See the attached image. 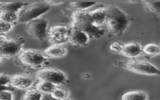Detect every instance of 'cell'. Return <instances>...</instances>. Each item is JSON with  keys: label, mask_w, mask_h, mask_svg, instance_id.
I'll return each instance as SVG.
<instances>
[{"label": "cell", "mask_w": 160, "mask_h": 100, "mask_svg": "<svg viewBox=\"0 0 160 100\" xmlns=\"http://www.w3.org/2000/svg\"><path fill=\"white\" fill-rule=\"evenodd\" d=\"M48 23L44 18H37L27 24V31L33 38L38 41H44L47 38Z\"/></svg>", "instance_id": "obj_9"}, {"label": "cell", "mask_w": 160, "mask_h": 100, "mask_svg": "<svg viewBox=\"0 0 160 100\" xmlns=\"http://www.w3.org/2000/svg\"><path fill=\"white\" fill-rule=\"evenodd\" d=\"M61 100H71V99L69 98H64V99H61Z\"/></svg>", "instance_id": "obj_31"}, {"label": "cell", "mask_w": 160, "mask_h": 100, "mask_svg": "<svg viewBox=\"0 0 160 100\" xmlns=\"http://www.w3.org/2000/svg\"><path fill=\"white\" fill-rule=\"evenodd\" d=\"M89 12L92 22L94 26L100 28V26L105 23L106 18V8H98Z\"/></svg>", "instance_id": "obj_14"}, {"label": "cell", "mask_w": 160, "mask_h": 100, "mask_svg": "<svg viewBox=\"0 0 160 100\" xmlns=\"http://www.w3.org/2000/svg\"><path fill=\"white\" fill-rule=\"evenodd\" d=\"M26 3L22 2H2L0 6L1 11H6L12 12L19 13L24 8Z\"/></svg>", "instance_id": "obj_15"}, {"label": "cell", "mask_w": 160, "mask_h": 100, "mask_svg": "<svg viewBox=\"0 0 160 100\" xmlns=\"http://www.w3.org/2000/svg\"><path fill=\"white\" fill-rule=\"evenodd\" d=\"M90 38L85 32L74 28H71L68 41L70 44L76 46H84L89 42Z\"/></svg>", "instance_id": "obj_11"}, {"label": "cell", "mask_w": 160, "mask_h": 100, "mask_svg": "<svg viewBox=\"0 0 160 100\" xmlns=\"http://www.w3.org/2000/svg\"><path fill=\"white\" fill-rule=\"evenodd\" d=\"M50 9V6L44 2H34L23 8L18 13V21L28 23L40 18V16Z\"/></svg>", "instance_id": "obj_4"}, {"label": "cell", "mask_w": 160, "mask_h": 100, "mask_svg": "<svg viewBox=\"0 0 160 100\" xmlns=\"http://www.w3.org/2000/svg\"><path fill=\"white\" fill-rule=\"evenodd\" d=\"M10 77L6 74L0 73V90L5 89V87L9 85Z\"/></svg>", "instance_id": "obj_24"}, {"label": "cell", "mask_w": 160, "mask_h": 100, "mask_svg": "<svg viewBox=\"0 0 160 100\" xmlns=\"http://www.w3.org/2000/svg\"><path fill=\"white\" fill-rule=\"evenodd\" d=\"M105 23L109 32L116 36H122L130 25V19L127 14L115 5L106 7Z\"/></svg>", "instance_id": "obj_1"}, {"label": "cell", "mask_w": 160, "mask_h": 100, "mask_svg": "<svg viewBox=\"0 0 160 100\" xmlns=\"http://www.w3.org/2000/svg\"><path fill=\"white\" fill-rule=\"evenodd\" d=\"M82 77H83L84 78H85V79H88V78H89V77L91 78V75H90L89 74L86 73V74H84L82 75Z\"/></svg>", "instance_id": "obj_30"}, {"label": "cell", "mask_w": 160, "mask_h": 100, "mask_svg": "<svg viewBox=\"0 0 160 100\" xmlns=\"http://www.w3.org/2000/svg\"><path fill=\"white\" fill-rule=\"evenodd\" d=\"M96 3V2H71L69 4V6L72 11H84L94 6Z\"/></svg>", "instance_id": "obj_21"}, {"label": "cell", "mask_w": 160, "mask_h": 100, "mask_svg": "<svg viewBox=\"0 0 160 100\" xmlns=\"http://www.w3.org/2000/svg\"><path fill=\"white\" fill-rule=\"evenodd\" d=\"M142 52L149 56H158L160 53V48L158 44L154 43H149L142 47Z\"/></svg>", "instance_id": "obj_20"}, {"label": "cell", "mask_w": 160, "mask_h": 100, "mask_svg": "<svg viewBox=\"0 0 160 100\" xmlns=\"http://www.w3.org/2000/svg\"><path fill=\"white\" fill-rule=\"evenodd\" d=\"M148 96L142 91H131L125 92L121 97V100H148Z\"/></svg>", "instance_id": "obj_16"}, {"label": "cell", "mask_w": 160, "mask_h": 100, "mask_svg": "<svg viewBox=\"0 0 160 100\" xmlns=\"http://www.w3.org/2000/svg\"><path fill=\"white\" fill-rule=\"evenodd\" d=\"M51 96L52 98L56 100H61L66 98H69V91L64 88L56 87L51 92Z\"/></svg>", "instance_id": "obj_22"}, {"label": "cell", "mask_w": 160, "mask_h": 100, "mask_svg": "<svg viewBox=\"0 0 160 100\" xmlns=\"http://www.w3.org/2000/svg\"><path fill=\"white\" fill-rule=\"evenodd\" d=\"M13 25L7 24L0 21V34H5V33L9 32L12 28Z\"/></svg>", "instance_id": "obj_26"}, {"label": "cell", "mask_w": 160, "mask_h": 100, "mask_svg": "<svg viewBox=\"0 0 160 100\" xmlns=\"http://www.w3.org/2000/svg\"><path fill=\"white\" fill-rule=\"evenodd\" d=\"M35 77L40 81L51 82L56 86L63 84L67 81V77L62 71L54 68H44L38 70Z\"/></svg>", "instance_id": "obj_7"}, {"label": "cell", "mask_w": 160, "mask_h": 100, "mask_svg": "<svg viewBox=\"0 0 160 100\" xmlns=\"http://www.w3.org/2000/svg\"><path fill=\"white\" fill-rule=\"evenodd\" d=\"M8 37L5 35V34H0V42L2 41V40L6 39Z\"/></svg>", "instance_id": "obj_29"}, {"label": "cell", "mask_w": 160, "mask_h": 100, "mask_svg": "<svg viewBox=\"0 0 160 100\" xmlns=\"http://www.w3.org/2000/svg\"><path fill=\"white\" fill-rule=\"evenodd\" d=\"M24 42L19 39L7 38L0 42V58H11L18 54L23 49Z\"/></svg>", "instance_id": "obj_6"}, {"label": "cell", "mask_w": 160, "mask_h": 100, "mask_svg": "<svg viewBox=\"0 0 160 100\" xmlns=\"http://www.w3.org/2000/svg\"><path fill=\"white\" fill-rule=\"evenodd\" d=\"M71 15L72 22L70 27L85 32L89 38L99 39L105 34V30L92 24L88 11H74Z\"/></svg>", "instance_id": "obj_2"}, {"label": "cell", "mask_w": 160, "mask_h": 100, "mask_svg": "<svg viewBox=\"0 0 160 100\" xmlns=\"http://www.w3.org/2000/svg\"><path fill=\"white\" fill-rule=\"evenodd\" d=\"M122 45L118 42H114L110 45L109 49L111 51H112L114 52L119 53L121 51V49L122 48Z\"/></svg>", "instance_id": "obj_27"}, {"label": "cell", "mask_w": 160, "mask_h": 100, "mask_svg": "<svg viewBox=\"0 0 160 100\" xmlns=\"http://www.w3.org/2000/svg\"><path fill=\"white\" fill-rule=\"evenodd\" d=\"M57 87V86L51 82L44 81H40L35 85V89H36L38 91L41 93L43 94H51L53 90Z\"/></svg>", "instance_id": "obj_17"}, {"label": "cell", "mask_w": 160, "mask_h": 100, "mask_svg": "<svg viewBox=\"0 0 160 100\" xmlns=\"http://www.w3.org/2000/svg\"><path fill=\"white\" fill-rule=\"evenodd\" d=\"M71 27L64 25L50 26L48 29L47 38L52 44H63L68 41Z\"/></svg>", "instance_id": "obj_8"}, {"label": "cell", "mask_w": 160, "mask_h": 100, "mask_svg": "<svg viewBox=\"0 0 160 100\" xmlns=\"http://www.w3.org/2000/svg\"><path fill=\"white\" fill-rule=\"evenodd\" d=\"M42 52L48 59L58 58L66 54L67 49L62 44H52L45 49Z\"/></svg>", "instance_id": "obj_13"}, {"label": "cell", "mask_w": 160, "mask_h": 100, "mask_svg": "<svg viewBox=\"0 0 160 100\" xmlns=\"http://www.w3.org/2000/svg\"><path fill=\"white\" fill-rule=\"evenodd\" d=\"M48 4H49V6H54V5H58V4H61L62 3H63V2H61V1H45Z\"/></svg>", "instance_id": "obj_28"}, {"label": "cell", "mask_w": 160, "mask_h": 100, "mask_svg": "<svg viewBox=\"0 0 160 100\" xmlns=\"http://www.w3.org/2000/svg\"><path fill=\"white\" fill-rule=\"evenodd\" d=\"M0 21L14 25L18 21V13L1 11L0 12Z\"/></svg>", "instance_id": "obj_18"}, {"label": "cell", "mask_w": 160, "mask_h": 100, "mask_svg": "<svg viewBox=\"0 0 160 100\" xmlns=\"http://www.w3.org/2000/svg\"><path fill=\"white\" fill-rule=\"evenodd\" d=\"M146 7V8L151 12L159 14L160 8H159V1H143L142 2Z\"/></svg>", "instance_id": "obj_23"}, {"label": "cell", "mask_w": 160, "mask_h": 100, "mask_svg": "<svg viewBox=\"0 0 160 100\" xmlns=\"http://www.w3.org/2000/svg\"><path fill=\"white\" fill-rule=\"evenodd\" d=\"M14 96L11 91L8 89L0 90V100H13Z\"/></svg>", "instance_id": "obj_25"}, {"label": "cell", "mask_w": 160, "mask_h": 100, "mask_svg": "<svg viewBox=\"0 0 160 100\" xmlns=\"http://www.w3.org/2000/svg\"><path fill=\"white\" fill-rule=\"evenodd\" d=\"M142 47L138 42H129L122 46L120 54L128 58H136L140 55L142 52Z\"/></svg>", "instance_id": "obj_12"}, {"label": "cell", "mask_w": 160, "mask_h": 100, "mask_svg": "<svg viewBox=\"0 0 160 100\" xmlns=\"http://www.w3.org/2000/svg\"><path fill=\"white\" fill-rule=\"evenodd\" d=\"M42 94L35 88H29L27 89L24 94L22 100H41Z\"/></svg>", "instance_id": "obj_19"}, {"label": "cell", "mask_w": 160, "mask_h": 100, "mask_svg": "<svg viewBox=\"0 0 160 100\" xmlns=\"http://www.w3.org/2000/svg\"><path fill=\"white\" fill-rule=\"evenodd\" d=\"M18 59L22 64L31 68H39L48 61L42 51L34 49H22L18 54Z\"/></svg>", "instance_id": "obj_5"}, {"label": "cell", "mask_w": 160, "mask_h": 100, "mask_svg": "<svg viewBox=\"0 0 160 100\" xmlns=\"http://www.w3.org/2000/svg\"><path fill=\"white\" fill-rule=\"evenodd\" d=\"M118 65L134 73L142 75H159V70L152 64L139 59L118 62Z\"/></svg>", "instance_id": "obj_3"}, {"label": "cell", "mask_w": 160, "mask_h": 100, "mask_svg": "<svg viewBox=\"0 0 160 100\" xmlns=\"http://www.w3.org/2000/svg\"><path fill=\"white\" fill-rule=\"evenodd\" d=\"M34 83V79L26 74H14L10 77L9 85L16 89L27 90L31 88Z\"/></svg>", "instance_id": "obj_10"}, {"label": "cell", "mask_w": 160, "mask_h": 100, "mask_svg": "<svg viewBox=\"0 0 160 100\" xmlns=\"http://www.w3.org/2000/svg\"><path fill=\"white\" fill-rule=\"evenodd\" d=\"M1 3H2V2H0V6H1Z\"/></svg>", "instance_id": "obj_32"}, {"label": "cell", "mask_w": 160, "mask_h": 100, "mask_svg": "<svg viewBox=\"0 0 160 100\" xmlns=\"http://www.w3.org/2000/svg\"><path fill=\"white\" fill-rule=\"evenodd\" d=\"M1 58H0V61H1Z\"/></svg>", "instance_id": "obj_33"}]
</instances>
